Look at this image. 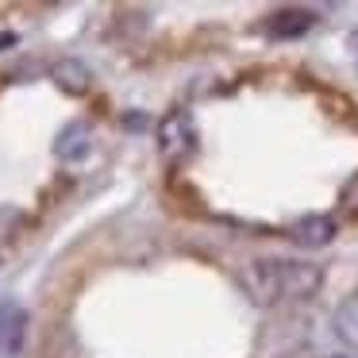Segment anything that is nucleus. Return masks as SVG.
<instances>
[{
	"label": "nucleus",
	"mask_w": 358,
	"mask_h": 358,
	"mask_svg": "<svg viewBox=\"0 0 358 358\" xmlns=\"http://www.w3.org/2000/svg\"><path fill=\"white\" fill-rule=\"evenodd\" d=\"M335 331H339L343 343L358 347V293L339 304V312H335Z\"/></svg>",
	"instance_id": "nucleus-9"
},
{
	"label": "nucleus",
	"mask_w": 358,
	"mask_h": 358,
	"mask_svg": "<svg viewBox=\"0 0 358 358\" xmlns=\"http://www.w3.org/2000/svg\"><path fill=\"white\" fill-rule=\"evenodd\" d=\"M24 335H27V312L16 301H0V355L4 358L20 355Z\"/></svg>",
	"instance_id": "nucleus-4"
},
{
	"label": "nucleus",
	"mask_w": 358,
	"mask_h": 358,
	"mask_svg": "<svg viewBox=\"0 0 358 358\" xmlns=\"http://www.w3.org/2000/svg\"><path fill=\"white\" fill-rule=\"evenodd\" d=\"M312 27V12L304 8H281L266 20V31L278 35V39H293V35H304Z\"/></svg>",
	"instance_id": "nucleus-6"
},
{
	"label": "nucleus",
	"mask_w": 358,
	"mask_h": 358,
	"mask_svg": "<svg viewBox=\"0 0 358 358\" xmlns=\"http://www.w3.org/2000/svg\"><path fill=\"white\" fill-rule=\"evenodd\" d=\"M158 143H162V155H170V158H181L193 150L196 135H193V124H189L185 112H170L158 124Z\"/></svg>",
	"instance_id": "nucleus-3"
},
{
	"label": "nucleus",
	"mask_w": 358,
	"mask_h": 358,
	"mask_svg": "<svg viewBox=\"0 0 358 358\" xmlns=\"http://www.w3.org/2000/svg\"><path fill=\"white\" fill-rule=\"evenodd\" d=\"M239 285L247 289L250 301L258 304H273L281 301V273H278V258H255L239 270Z\"/></svg>",
	"instance_id": "nucleus-1"
},
{
	"label": "nucleus",
	"mask_w": 358,
	"mask_h": 358,
	"mask_svg": "<svg viewBox=\"0 0 358 358\" xmlns=\"http://www.w3.org/2000/svg\"><path fill=\"white\" fill-rule=\"evenodd\" d=\"M281 273V296L289 301H308L316 296V289L324 285V270L316 262H296V258H278Z\"/></svg>",
	"instance_id": "nucleus-2"
},
{
	"label": "nucleus",
	"mask_w": 358,
	"mask_h": 358,
	"mask_svg": "<svg viewBox=\"0 0 358 358\" xmlns=\"http://www.w3.org/2000/svg\"><path fill=\"white\" fill-rule=\"evenodd\" d=\"M89 147V127L85 124H70L62 135H58V158H81Z\"/></svg>",
	"instance_id": "nucleus-10"
},
{
	"label": "nucleus",
	"mask_w": 358,
	"mask_h": 358,
	"mask_svg": "<svg viewBox=\"0 0 358 358\" xmlns=\"http://www.w3.org/2000/svg\"><path fill=\"white\" fill-rule=\"evenodd\" d=\"M39 358H78V339L66 324H55L43 331V343H39Z\"/></svg>",
	"instance_id": "nucleus-7"
},
{
	"label": "nucleus",
	"mask_w": 358,
	"mask_h": 358,
	"mask_svg": "<svg viewBox=\"0 0 358 358\" xmlns=\"http://www.w3.org/2000/svg\"><path fill=\"white\" fill-rule=\"evenodd\" d=\"M50 78L58 81V89H62V93H73V96L89 93V70L78 62V58H62V62H55Z\"/></svg>",
	"instance_id": "nucleus-8"
},
{
	"label": "nucleus",
	"mask_w": 358,
	"mask_h": 358,
	"mask_svg": "<svg viewBox=\"0 0 358 358\" xmlns=\"http://www.w3.org/2000/svg\"><path fill=\"white\" fill-rule=\"evenodd\" d=\"M293 239H296V247H304V250L327 247V243L335 239V220L331 216H304V220H296Z\"/></svg>",
	"instance_id": "nucleus-5"
},
{
	"label": "nucleus",
	"mask_w": 358,
	"mask_h": 358,
	"mask_svg": "<svg viewBox=\"0 0 358 358\" xmlns=\"http://www.w3.org/2000/svg\"><path fill=\"white\" fill-rule=\"evenodd\" d=\"M339 204H343V212L358 216V173H355V178H350L343 189H339Z\"/></svg>",
	"instance_id": "nucleus-11"
}]
</instances>
